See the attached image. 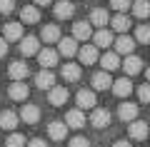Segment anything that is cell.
Wrapping results in <instances>:
<instances>
[{"label": "cell", "instance_id": "obj_17", "mask_svg": "<svg viewBox=\"0 0 150 147\" xmlns=\"http://www.w3.org/2000/svg\"><path fill=\"white\" fill-rule=\"evenodd\" d=\"M135 115H138V107H135L133 102H123V105L118 107V117L123 122H135Z\"/></svg>", "mask_w": 150, "mask_h": 147}, {"label": "cell", "instance_id": "obj_24", "mask_svg": "<svg viewBox=\"0 0 150 147\" xmlns=\"http://www.w3.org/2000/svg\"><path fill=\"white\" fill-rule=\"evenodd\" d=\"M100 65H103V70H118L120 68V58H118V53H105L100 58Z\"/></svg>", "mask_w": 150, "mask_h": 147}, {"label": "cell", "instance_id": "obj_13", "mask_svg": "<svg viewBox=\"0 0 150 147\" xmlns=\"http://www.w3.org/2000/svg\"><path fill=\"white\" fill-rule=\"evenodd\" d=\"M20 120L28 122V125H35V122L40 120V107L38 105H25L20 110Z\"/></svg>", "mask_w": 150, "mask_h": 147}, {"label": "cell", "instance_id": "obj_35", "mask_svg": "<svg viewBox=\"0 0 150 147\" xmlns=\"http://www.w3.org/2000/svg\"><path fill=\"white\" fill-rule=\"evenodd\" d=\"M138 97H140V102H150V82L138 87Z\"/></svg>", "mask_w": 150, "mask_h": 147}, {"label": "cell", "instance_id": "obj_9", "mask_svg": "<svg viewBox=\"0 0 150 147\" xmlns=\"http://www.w3.org/2000/svg\"><path fill=\"white\" fill-rule=\"evenodd\" d=\"M90 125L93 127H108L110 125V112L103 110V107H95L93 115H90Z\"/></svg>", "mask_w": 150, "mask_h": 147}, {"label": "cell", "instance_id": "obj_7", "mask_svg": "<svg viewBox=\"0 0 150 147\" xmlns=\"http://www.w3.org/2000/svg\"><path fill=\"white\" fill-rule=\"evenodd\" d=\"M75 100H78L80 110H90V107H95V92L93 90H80V92L75 95Z\"/></svg>", "mask_w": 150, "mask_h": 147}, {"label": "cell", "instance_id": "obj_1", "mask_svg": "<svg viewBox=\"0 0 150 147\" xmlns=\"http://www.w3.org/2000/svg\"><path fill=\"white\" fill-rule=\"evenodd\" d=\"M20 53L25 55V58L38 55V53H40V40H38V37H33V35L23 37V40H20Z\"/></svg>", "mask_w": 150, "mask_h": 147}, {"label": "cell", "instance_id": "obj_41", "mask_svg": "<svg viewBox=\"0 0 150 147\" xmlns=\"http://www.w3.org/2000/svg\"><path fill=\"white\" fill-rule=\"evenodd\" d=\"M112 147H130V142H115Z\"/></svg>", "mask_w": 150, "mask_h": 147}, {"label": "cell", "instance_id": "obj_6", "mask_svg": "<svg viewBox=\"0 0 150 147\" xmlns=\"http://www.w3.org/2000/svg\"><path fill=\"white\" fill-rule=\"evenodd\" d=\"M3 37H5L8 42L23 40V25H20V23H8V25L3 27Z\"/></svg>", "mask_w": 150, "mask_h": 147}, {"label": "cell", "instance_id": "obj_23", "mask_svg": "<svg viewBox=\"0 0 150 147\" xmlns=\"http://www.w3.org/2000/svg\"><path fill=\"white\" fill-rule=\"evenodd\" d=\"M28 72H30V70H28V65L20 63V60H18V63H13L10 68H8V75H10L13 80H25Z\"/></svg>", "mask_w": 150, "mask_h": 147}, {"label": "cell", "instance_id": "obj_16", "mask_svg": "<svg viewBox=\"0 0 150 147\" xmlns=\"http://www.w3.org/2000/svg\"><path fill=\"white\" fill-rule=\"evenodd\" d=\"M8 95H10L13 100H25V97H28L30 92H28V85L23 82V80H15V82H13L10 87H8Z\"/></svg>", "mask_w": 150, "mask_h": 147}, {"label": "cell", "instance_id": "obj_42", "mask_svg": "<svg viewBox=\"0 0 150 147\" xmlns=\"http://www.w3.org/2000/svg\"><path fill=\"white\" fill-rule=\"evenodd\" d=\"M145 75H148V82H150V68H148V70H145Z\"/></svg>", "mask_w": 150, "mask_h": 147}, {"label": "cell", "instance_id": "obj_39", "mask_svg": "<svg viewBox=\"0 0 150 147\" xmlns=\"http://www.w3.org/2000/svg\"><path fill=\"white\" fill-rule=\"evenodd\" d=\"M28 147H48V145H45V140H38V137H35V140L28 142Z\"/></svg>", "mask_w": 150, "mask_h": 147}, {"label": "cell", "instance_id": "obj_19", "mask_svg": "<svg viewBox=\"0 0 150 147\" xmlns=\"http://www.w3.org/2000/svg\"><path fill=\"white\" fill-rule=\"evenodd\" d=\"M73 37L75 40H88V37H93V30H90V23L80 20L73 25Z\"/></svg>", "mask_w": 150, "mask_h": 147}, {"label": "cell", "instance_id": "obj_15", "mask_svg": "<svg viewBox=\"0 0 150 147\" xmlns=\"http://www.w3.org/2000/svg\"><path fill=\"white\" fill-rule=\"evenodd\" d=\"M110 90L118 95V97H128V95L133 92V82H130L128 77H120V80H115V82H112Z\"/></svg>", "mask_w": 150, "mask_h": 147}, {"label": "cell", "instance_id": "obj_26", "mask_svg": "<svg viewBox=\"0 0 150 147\" xmlns=\"http://www.w3.org/2000/svg\"><path fill=\"white\" fill-rule=\"evenodd\" d=\"M93 40H95L98 47H110V45H112V32L105 30V27H100V30L93 35Z\"/></svg>", "mask_w": 150, "mask_h": 147}, {"label": "cell", "instance_id": "obj_28", "mask_svg": "<svg viewBox=\"0 0 150 147\" xmlns=\"http://www.w3.org/2000/svg\"><path fill=\"white\" fill-rule=\"evenodd\" d=\"M63 77L68 80V82H78V80H80V65H75V63L63 65Z\"/></svg>", "mask_w": 150, "mask_h": 147}, {"label": "cell", "instance_id": "obj_2", "mask_svg": "<svg viewBox=\"0 0 150 147\" xmlns=\"http://www.w3.org/2000/svg\"><path fill=\"white\" fill-rule=\"evenodd\" d=\"M35 85H38L40 90H50V87H55V75L50 72L48 68H43L40 72L35 75Z\"/></svg>", "mask_w": 150, "mask_h": 147}, {"label": "cell", "instance_id": "obj_14", "mask_svg": "<svg viewBox=\"0 0 150 147\" xmlns=\"http://www.w3.org/2000/svg\"><path fill=\"white\" fill-rule=\"evenodd\" d=\"M18 122H20V117H18L13 110H3L0 112V127H3V130H15Z\"/></svg>", "mask_w": 150, "mask_h": 147}, {"label": "cell", "instance_id": "obj_8", "mask_svg": "<svg viewBox=\"0 0 150 147\" xmlns=\"http://www.w3.org/2000/svg\"><path fill=\"white\" fill-rule=\"evenodd\" d=\"M148 125H145V122L143 120H135V122H130V127H128V135L130 137H133V140H145V137H148Z\"/></svg>", "mask_w": 150, "mask_h": 147}, {"label": "cell", "instance_id": "obj_29", "mask_svg": "<svg viewBox=\"0 0 150 147\" xmlns=\"http://www.w3.org/2000/svg\"><path fill=\"white\" fill-rule=\"evenodd\" d=\"M90 23H93L95 27H105L108 23H110V18H108V13L103 10V8H95V10L90 13Z\"/></svg>", "mask_w": 150, "mask_h": 147}, {"label": "cell", "instance_id": "obj_20", "mask_svg": "<svg viewBox=\"0 0 150 147\" xmlns=\"http://www.w3.org/2000/svg\"><path fill=\"white\" fill-rule=\"evenodd\" d=\"M123 70H125L128 75H138L140 70H143V60H140L138 55H128L125 63H123Z\"/></svg>", "mask_w": 150, "mask_h": 147}, {"label": "cell", "instance_id": "obj_10", "mask_svg": "<svg viewBox=\"0 0 150 147\" xmlns=\"http://www.w3.org/2000/svg\"><path fill=\"white\" fill-rule=\"evenodd\" d=\"M73 13H75V5L70 3V0L55 3V18H58V20H68V18H73Z\"/></svg>", "mask_w": 150, "mask_h": 147}, {"label": "cell", "instance_id": "obj_33", "mask_svg": "<svg viewBox=\"0 0 150 147\" xmlns=\"http://www.w3.org/2000/svg\"><path fill=\"white\" fill-rule=\"evenodd\" d=\"M5 147H25V137H23V135H18V132H13V135L8 137Z\"/></svg>", "mask_w": 150, "mask_h": 147}, {"label": "cell", "instance_id": "obj_25", "mask_svg": "<svg viewBox=\"0 0 150 147\" xmlns=\"http://www.w3.org/2000/svg\"><path fill=\"white\" fill-rule=\"evenodd\" d=\"M20 20H23V23H28V25H33V23H38V20H40V10H38L35 5L23 8V10H20Z\"/></svg>", "mask_w": 150, "mask_h": 147}, {"label": "cell", "instance_id": "obj_37", "mask_svg": "<svg viewBox=\"0 0 150 147\" xmlns=\"http://www.w3.org/2000/svg\"><path fill=\"white\" fill-rule=\"evenodd\" d=\"M68 147H90V145H88V140H85V137H73Z\"/></svg>", "mask_w": 150, "mask_h": 147}, {"label": "cell", "instance_id": "obj_27", "mask_svg": "<svg viewBox=\"0 0 150 147\" xmlns=\"http://www.w3.org/2000/svg\"><path fill=\"white\" fill-rule=\"evenodd\" d=\"M40 37H43L45 42H60V27L58 25H45L43 30H40Z\"/></svg>", "mask_w": 150, "mask_h": 147}, {"label": "cell", "instance_id": "obj_22", "mask_svg": "<svg viewBox=\"0 0 150 147\" xmlns=\"http://www.w3.org/2000/svg\"><path fill=\"white\" fill-rule=\"evenodd\" d=\"M93 87H95V90H108V87H112V80H110V75H108V70L93 75Z\"/></svg>", "mask_w": 150, "mask_h": 147}, {"label": "cell", "instance_id": "obj_21", "mask_svg": "<svg viewBox=\"0 0 150 147\" xmlns=\"http://www.w3.org/2000/svg\"><path fill=\"white\" fill-rule=\"evenodd\" d=\"M48 135H50V140H65L68 125H65V122H50L48 125Z\"/></svg>", "mask_w": 150, "mask_h": 147}, {"label": "cell", "instance_id": "obj_32", "mask_svg": "<svg viewBox=\"0 0 150 147\" xmlns=\"http://www.w3.org/2000/svg\"><path fill=\"white\" fill-rule=\"evenodd\" d=\"M135 40L143 42V45H148V42H150V27H148V25L135 27Z\"/></svg>", "mask_w": 150, "mask_h": 147}, {"label": "cell", "instance_id": "obj_31", "mask_svg": "<svg viewBox=\"0 0 150 147\" xmlns=\"http://www.w3.org/2000/svg\"><path fill=\"white\" fill-rule=\"evenodd\" d=\"M133 13H135V18H148L150 15V3L148 0H135L133 3Z\"/></svg>", "mask_w": 150, "mask_h": 147}, {"label": "cell", "instance_id": "obj_38", "mask_svg": "<svg viewBox=\"0 0 150 147\" xmlns=\"http://www.w3.org/2000/svg\"><path fill=\"white\" fill-rule=\"evenodd\" d=\"M5 53H8V40L0 37V58H5Z\"/></svg>", "mask_w": 150, "mask_h": 147}, {"label": "cell", "instance_id": "obj_34", "mask_svg": "<svg viewBox=\"0 0 150 147\" xmlns=\"http://www.w3.org/2000/svg\"><path fill=\"white\" fill-rule=\"evenodd\" d=\"M110 5L115 8L118 13H125L128 8H133V3H130V0H110Z\"/></svg>", "mask_w": 150, "mask_h": 147}, {"label": "cell", "instance_id": "obj_40", "mask_svg": "<svg viewBox=\"0 0 150 147\" xmlns=\"http://www.w3.org/2000/svg\"><path fill=\"white\" fill-rule=\"evenodd\" d=\"M53 0H35V5H50Z\"/></svg>", "mask_w": 150, "mask_h": 147}, {"label": "cell", "instance_id": "obj_4", "mask_svg": "<svg viewBox=\"0 0 150 147\" xmlns=\"http://www.w3.org/2000/svg\"><path fill=\"white\" fill-rule=\"evenodd\" d=\"M65 125L73 127V130H80V127L85 125V115H83L80 107H75V110H70L68 115H65Z\"/></svg>", "mask_w": 150, "mask_h": 147}, {"label": "cell", "instance_id": "obj_12", "mask_svg": "<svg viewBox=\"0 0 150 147\" xmlns=\"http://www.w3.org/2000/svg\"><path fill=\"white\" fill-rule=\"evenodd\" d=\"M78 58H80L83 65H93L98 60V45H85L78 50Z\"/></svg>", "mask_w": 150, "mask_h": 147}, {"label": "cell", "instance_id": "obj_30", "mask_svg": "<svg viewBox=\"0 0 150 147\" xmlns=\"http://www.w3.org/2000/svg\"><path fill=\"white\" fill-rule=\"evenodd\" d=\"M110 25H112V30H118V32H125L130 27V18L128 15H123V13H118V15L110 20Z\"/></svg>", "mask_w": 150, "mask_h": 147}, {"label": "cell", "instance_id": "obj_11", "mask_svg": "<svg viewBox=\"0 0 150 147\" xmlns=\"http://www.w3.org/2000/svg\"><path fill=\"white\" fill-rule=\"evenodd\" d=\"M133 47H135V40L128 35H120L115 40V53L118 55H133Z\"/></svg>", "mask_w": 150, "mask_h": 147}, {"label": "cell", "instance_id": "obj_5", "mask_svg": "<svg viewBox=\"0 0 150 147\" xmlns=\"http://www.w3.org/2000/svg\"><path fill=\"white\" fill-rule=\"evenodd\" d=\"M48 102L55 105V107L65 105V102H68V90H65V87H50L48 90Z\"/></svg>", "mask_w": 150, "mask_h": 147}, {"label": "cell", "instance_id": "obj_36", "mask_svg": "<svg viewBox=\"0 0 150 147\" xmlns=\"http://www.w3.org/2000/svg\"><path fill=\"white\" fill-rule=\"evenodd\" d=\"M13 8H15V0H0V13H3V15L13 13Z\"/></svg>", "mask_w": 150, "mask_h": 147}, {"label": "cell", "instance_id": "obj_18", "mask_svg": "<svg viewBox=\"0 0 150 147\" xmlns=\"http://www.w3.org/2000/svg\"><path fill=\"white\" fill-rule=\"evenodd\" d=\"M58 55H60V53H55V50H50V47H45V50L38 53V63L43 65V68H53V65L58 63Z\"/></svg>", "mask_w": 150, "mask_h": 147}, {"label": "cell", "instance_id": "obj_3", "mask_svg": "<svg viewBox=\"0 0 150 147\" xmlns=\"http://www.w3.org/2000/svg\"><path fill=\"white\" fill-rule=\"evenodd\" d=\"M58 53L65 55V58H73V55L78 53V40H75V37H60V42H58Z\"/></svg>", "mask_w": 150, "mask_h": 147}]
</instances>
